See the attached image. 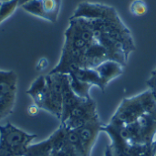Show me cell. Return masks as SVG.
<instances>
[{"label":"cell","instance_id":"8992f818","mask_svg":"<svg viewBox=\"0 0 156 156\" xmlns=\"http://www.w3.org/2000/svg\"><path fill=\"white\" fill-rule=\"evenodd\" d=\"M102 125L103 124L101 122L99 116H97L81 128L76 130L84 156H91L92 149L97 142L100 133L101 132Z\"/></svg>","mask_w":156,"mask_h":156},{"label":"cell","instance_id":"d6986e66","mask_svg":"<svg viewBox=\"0 0 156 156\" xmlns=\"http://www.w3.org/2000/svg\"><path fill=\"white\" fill-rule=\"evenodd\" d=\"M67 137V135H66ZM50 156H80L79 154V153L68 143L66 142V144L64 145H62L59 148L57 149H52L51 154Z\"/></svg>","mask_w":156,"mask_h":156},{"label":"cell","instance_id":"7c38bea8","mask_svg":"<svg viewBox=\"0 0 156 156\" xmlns=\"http://www.w3.org/2000/svg\"><path fill=\"white\" fill-rule=\"evenodd\" d=\"M53 148L52 139L49 136L43 142L30 144L25 156H50Z\"/></svg>","mask_w":156,"mask_h":156},{"label":"cell","instance_id":"30bf717a","mask_svg":"<svg viewBox=\"0 0 156 156\" xmlns=\"http://www.w3.org/2000/svg\"><path fill=\"white\" fill-rule=\"evenodd\" d=\"M72 73L78 80L88 83L91 86H98L102 91H104L105 87L98 74V72L94 69H88V68H80L74 69Z\"/></svg>","mask_w":156,"mask_h":156},{"label":"cell","instance_id":"603a6c76","mask_svg":"<svg viewBox=\"0 0 156 156\" xmlns=\"http://www.w3.org/2000/svg\"><path fill=\"white\" fill-rule=\"evenodd\" d=\"M30 1H33V0H18V6H22L23 5H25Z\"/></svg>","mask_w":156,"mask_h":156},{"label":"cell","instance_id":"6da1fadb","mask_svg":"<svg viewBox=\"0 0 156 156\" xmlns=\"http://www.w3.org/2000/svg\"><path fill=\"white\" fill-rule=\"evenodd\" d=\"M155 109L156 102L149 89L134 97L122 100L110 123L121 128L135 122L142 115Z\"/></svg>","mask_w":156,"mask_h":156},{"label":"cell","instance_id":"ffe728a7","mask_svg":"<svg viewBox=\"0 0 156 156\" xmlns=\"http://www.w3.org/2000/svg\"><path fill=\"white\" fill-rule=\"evenodd\" d=\"M48 65V61L46 58H41L37 63V66H36V69L37 71H42L43 69H45Z\"/></svg>","mask_w":156,"mask_h":156},{"label":"cell","instance_id":"5b68a950","mask_svg":"<svg viewBox=\"0 0 156 156\" xmlns=\"http://www.w3.org/2000/svg\"><path fill=\"white\" fill-rule=\"evenodd\" d=\"M97 116L99 115L97 112L96 103L91 98H90L84 100L75 107L68 118L60 122V125L64 126L68 130H78Z\"/></svg>","mask_w":156,"mask_h":156},{"label":"cell","instance_id":"ba28073f","mask_svg":"<svg viewBox=\"0 0 156 156\" xmlns=\"http://www.w3.org/2000/svg\"><path fill=\"white\" fill-rule=\"evenodd\" d=\"M84 100L78 97L70 88L69 75L64 74L63 78V85H62V115L60 119V122L68 118L71 111L77 107L80 103H81Z\"/></svg>","mask_w":156,"mask_h":156},{"label":"cell","instance_id":"cb8c5ba5","mask_svg":"<svg viewBox=\"0 0 156 156\" xmlns=\"http://www.w3.org/2000/svg\"><path fill=\"white\" fill-rule=\"evenodd\" d=\"M5 1H10V0H0V3H2V2H5Z\"/></svg>","mask_w":156,"mask_h":156},{"label":"cell","instance_id":"e0dca14e","mask_svg":"<svg viewBox=\"0 0 156 156\" xmlns=\"http://www.w3.org/2000/svg\"><path fill=\"white\" fill-rule=\"evenodd\" d=\"M18 6V0H10L0 4V24L8 18Z\"/></svg>","mask_w":156,"mask_h":156},{"label":"cell","instance_id":"5bb4252c","mask_svg":"<svg viewBox=\"0 0 156 156\" xmlns=\"http://www.w3.org/2000/svg\"><path fill=\"white\" fill-rule=\"evenodd\" d=\"M68 75H69V85L73 92L80 98L90 99V90L92 86L78 80L72 73H69Z\"/></svg>","mask_w":156,"mask_h":156},{"label":"cell","instance_id":"9c48e42d","mask_svg":"<svg viewBox=\"0 0 156 156\" xmlns=\"http://www.w3.org/2000/svg\"><path fill=\"white\" fill-rule=\"evenodd\" d=\"M94 69L98 72L105 88L112 80L118 78L123 73V66L112 59L102 62L98 67L94 68Z\"/></svg>","mask_w":156,"mask_h":156},{"label":"cell","instance_id":"3957f363","mask_svg":"<svg viewBox=\"0 0 156 156\" xmlns=\"http://www.w3.org/2000/svg\"><path fill=\"white\" fill-rule=\"evenodd\" d=\"M36 134L27 133L10 122L0 125V156H25Z\"/></svg>","mask_w":156,"mask_h":156},{"label":"cell","instance_id":"ac0fdd59","mask_svg":"<svg viewBox=\"0 0 156 156\" xmlns=\"http://www.w3.org/2000/svg\"><path fill=\"white\" fill-rule=\"evenodd\" d=\"M148 11L147 5L144 0H133L130 5V12L136 16H143Z\"/></svg>","mask_w":156,"mask_h":156},{"label":"cell","instance_id":"8fae6325","mask_svg":"<svg viewBox=\"0 0 156 156\" xmlns=\"http://www.w3.org/2000/svg\"><path fill=\"white\" fill-rule=\"evenodd\" d=\"M17 75L13 70H0V97L16 92Z\"/></svg>","mask_w":156,"mask_h":156},{"label":"cell","instance_id":"277c9868","mask_svg":"<svg viewBox=\"0 0 156 156\" xmlns=\"http://www.w3.org/2000/svg\"><path fill=\"white\" fill-rule=\"evenodd\" d=\"M46 88L42 94L34 102L39 109L45 110L59 121L62 115V85L64 74H47Z\"/></svg>","mask_w":156,"mask_h":156},{"label":"cell","instance_id":"52a82bcc","mask_svg":"<svg viewBox=\"0 0 156 156\" xmlns=\"http://www.w3.org/2000/svg\"><path fill=\"white\" fill-rule=\"evenodd\" d=\"M117 11L114 7L98 4V3H90L82 2L79 4L71 18L83 17L88 19L95 18H108L117 15Z\"/></svg>","mask_w":156,"mask_h":156},{"label":"cell","instance_id":"7402d4cb","mask_svg":"<svg viewBox=\"0 0 156 156\" xmlns=\"http://www.w3.org/2000/svg\"><path fill=\"white\" fill-rule=\"evenodd\" d=\"M152 149H153L154 155L156 156V137H155V139L154 140L153 144H152Z\"/></svg>","mask_w":156,"mask_h":156},{"label":"cell","instance_id":"9a60e30c","mask_svg":"<svg viewBox=\"0 0 156 156\" xmlns=\"http://www.w3.org/2000/svg\"><path fill=\"white\" fill-rule=\"evenodd\" d=\"M16 92L0 97V121L12 113L16 103Z\"/></svg>","mask_w":156,"mask_h":156},{"label":"cell","instance_id":"d4e9b609","mask_svg":"<svg viewBox=\"0 0 156 156\" xmlns=\"http://www.w3.org/2000/svg\"><path fill=\"white\" fill-rule=\"evenodd\" d=\"M0 4H1V3H0Z\"/></svg>","mask_w":156,"mask_h":156},{"label":"cell","instance_id":"44dd1931","mask_svg":"<svg viewBox=\"0 0 156 156\" xmlns=\"http://www.w3.org/2000/svg\"><path fill=\"white\" fill-rule=\"evenodd\" d=\"M39 110H40V109H39L37 105L33 104V105H30V106L28 107V109H27V112H28V114H29V115L34 116V115H36V114L38 112V111H39Z\"/></svg>","mask_w":156,"mask_h":156},{"label":"cell","instance_id":"7a4b0ae2","mask_svg":"<svg viewBox=\"0 0 156 156\" xmlns=\"http://www.w3.org/2000/svg\"><path fill=\"white\" fill-rule=\"evenodd\" d=\"M119 130L122 137L130 145L152 144L156 137V109L144 113L135 122L121 127Z\"/></svg>","mask_w":156,"mask_h":156},{"label":"cell","instance_id":"2e32d148","mask_svg":"<svg viewBox=\"0 0 156 156\" xmlns=\"http://www.w3.org/2000/svg\"><path fill=\"white\" fill-rule=\"evenodd\" d=\"M45 88H46V77L43 75H40L31 84L29 89L27 90V94H28L33 100V101H35L42 94Z\"/></svg>","mask_w":156,"mask_h":156},{"label":"cell","instance_id":"4fadbf2b","mask_svg":"<svg viewBox=\"0 0 156 156\" xmlns=\"http://www.w3.org/2000/svg\"><path fill=\"white\" fill-rule=\"evenodd\" d=\"M41 3L44 15L43 19L55 23L60 10L61 0H41Z\"/></svg>","mask_w":156,"mask_h":156}]
</instances>
